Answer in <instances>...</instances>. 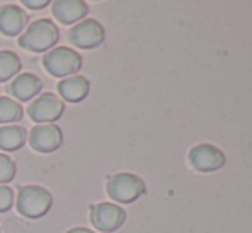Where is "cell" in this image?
Segmentation results:
<instances>
[{"label":"cell","instance_id":"1","mask_svg":"<svg viewBox=\"0 0 252 233\" xmlns=\"http://www.w3.org/2000/svg\"><path fill=\"white\" fill-rule=\"evenodd\" d=\"M60 40V31L50 19H38L31 23L19 36V47L34 54H43L55 48Z\"/></svg>","mask_w":252,"mask_h":233},{"label":"cell","instance_id":"2","mask_svg":"<svg viewBox=\"0 0 252 233\" xmlns=\"http://www.w3.org/2000/svg\"><path fill=\"white\" fill-rule=\"evenodd\" d=\"M53 196L50 190L41 185H23L17 192L16 207L17 213L23 214L24 218L36 220L41 218L52 209Z\"/></svg>","mask_w":252,"mask_h":233},{"label":"cell","instance_id":"3","mask_svg":"<svg viewBox=\"0 0 252 233\" xmlns=\"http://www.w3.org/2000/svg\"><path fill=\"white\" fill-rule=\"evenodd\" d=\"M146 192V185L141 176L134 174H115L106 178V194L112 201L120 204H130Z\"/></svg>","mask_w":252,"mask_h":233},{"label":"cell","instance_id":"4","mask_svg":"<svg viewBox=\"0 0 252 233\" xmlns=\"http://www.w3.org/2000/svg\"><path fill=\"white\" fill-rule=\"evenodd\" d=\"M43 67L53 77H70L83 67V57L69 47H55L43 57Z\"/></svg>","mask_w":252,"mask_h":233},{"label":"cell","instance_id":"5","mask_svg":"<svg viewBox=\"0 0 252 233\" xmlns=\"http://www.w3.org/2000/svg\"><path fill=\"white\" fill-rule=\"evenodd\" d=\"M69 41L83 50L98 48L105 41V28L96 19H83L70 28Z\"/></svg>","mask_w":252,"mask_h":233},{"label":"cell","instance_id":"6","mask_svg":"<svg viewBox=\"0 0 252 233\" xmlns=\"http://www.w3.org/2000/svg\"><path fill=\"white\" fill-rule=\"evenodd\" d=\"M90 218L94 228L100 232L112 233L119 230L126 221V211L113 203H100L90 207Z\"/></svg>","mask_w":252,"mask_h":233},{"label":"cell","instance_id":"7","mask_svg":"<svg viewBox=\"0 0 252 233\" xmlns=\"http://www.w3.org/2000/svg\"><path fill=\"white\" fill-rule=\"evenodd\" d=\"M63 110H65V105L60 100V96L53 93H43L30 105L28 115L38 123H53L62 116Z\"/></svg>","mask_w":252,"mask_h":233},{"label":"cell","instance_id":"8","mask_svg":"<svg viewBox=\"0 0 252 233\" xmlns=\"http://www.w3.org/2000/svg\"><path fill=\"white\" fill-rule=\"evenodd\" d=\"M62 129L55 123H40L30 132V146L38 153H53L62 146Z\"/></svg>","mask_w":252,"mask_h":233},{"label":"cell","instance_id":"9","mask_svg":"<svg viewBox=\"0 0 252 233\" xmlns=\"http://www.w3.org/2000/svg\"><path fill=\"white\" fill-rule=\"evenodd\" d=\"M225 154L218 147L211 144H199L194 146L189 153V163L196 172L208 174V172H216L221 167H225Z\"/></svg>","mask_w":252,"mask_h":233},{"label":"cell","instance_id":"10","mask_svg":"<svg viewBox=\"0 0 252 233\" xmlns=\"http://www.w3.org/2000/svg\"><path fill=\"white\" fill-rule=\"evenodd\" d=\"M28 26V14L16 3L0 7V33L5 36H17Z\"/></svg>","mask_w":252,"mask_h":233},{"label":"cell","instance_id":"11","mask_svg":"<svg viewBox=\"0 0 252 233\" xmlns=\"http://www.w3.org/2000/svg\"><path fill=\"white\" fill-rule=\"evenodd\" d=\"M53 17L62 24H77L88 14V3L83 0H57L52 3Z\"/></svg>","mask_w":252,"mask_h":233},{"label":"cell","instance_id":"12","mask_svg":"<svg viewBox=\"0 0 252 233\" xmlns=\"http://www.w3.org/2000/svg\"><path fill=\"white\" fill-rule=\"evenodd\" d=\"M43 83L36 74H19L12 79L9 84V93L12 94L16 100L19 101H30L33 100L36 94H40Z\"/></svg>","mask_w":252,"mask_h":233},{"label":"cell","instance_id":"13","mask_svg":"<svg viewBox=\"0 0 252 233\" xmlns=\"http://www.w3.org/2000/svg\"><path fill=\"white\" fill-rule=\"evenodd\" d=\"M60 100H65L69 103H79L90 94V81L84 76H70L62 79L57 84Z\"/></svg>","mask_w":252,"mask_h":233},{"label":"cell","instance_id":"14","mask_svg":"<svg viewBox=\"0 0 252 233\" xmlns=\"http://www.w3.org/2000/svg\"><path fill=\"white\" fill-rule=\"evenodd\" d=\"M28 132L21 125H2L0 127V149L2 151H17L26 144Z\"/></svg>","mask_w":252,"mask_h":233},{"label":"cell","instance_id":"15","mask_svg":"<svg viewBox=\"0 0 252 233\" xmlns=\"http://www.w3.org/2000/svg\"><path fill=\"white\" fill-rule=\"evenodd\" d=\"M21 70V58L16 52L2 50L0 52V83L14 79Z\"/></svg>","mask_w":252,"mask_h":233},{"label":"cell","instance_id":"16","mask_svg":"<svg viewBox=\"0 0 252 233\" xmlns=\"http://www.w3.org/2000/svg\"><path fill=\"white\" fill-rule=\"evenodd\" d=\"M23 118V107L9 96H0V123L12 125Z\"/></svg>","mask_w":252,"mask_h":233},{"label":"cell","instance_id":"17","mask_svg":"<svg viewBox=\"0 0 252 233\" xmlns=\"http://www.w3.org/2000/svg\"><path fill=\"white\" fill-rule=\"evenodd\" d=\"M16 172H17V167L12 158L0 153V185L9 183L10 180L16 176Z\"/></svg>","mask_w":252,"mask_h":233},{"label":"cell","instance_id":"18","mask_svg":"<svg viewBox=\"0 0 252 233\" xmlns=\"http://www.w3.org/2000/svg\"><path fill=\"white\" fill-rule=\"evenodd\" d=\"M14 206V192L10 187L0 185V213H7Z\"/></svg>","mask_w":252,"mask_h":233},{"label":"cell","instance_id":"19","mask_svg":"<svg viewBox=\"0 0 252 233\" xmlns=\"http://www.w3.org/2000/svg\"><path fill=\"white\" fill-rule=\"evenodd\" d=\"M48 3H50L48 0H24L23 5L30 7V9H33V10H41V9H45Z\"/></svg>","mask_w":252,"mask_h":233},{"label":"cell","instance_id":"20","mask_svg":"<svg viewBox=\"0 0 252 233\" xmlns=\"http://www.w3.org/2000/svg\"><path fill=\"white\" fill-rule=\"evenodd\" d=\"M65 233H94L93 230H90V228H83V227H76V228H70L69 232Z\"/></svg>","mask_w":252,"mask_h":233}]
</instances>
